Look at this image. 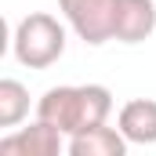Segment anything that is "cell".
Instances as JSON below:
<instances>
[{
	"label": "cell",
	"mask_w": 156,
	"mask_h": 156,
	"mask_svg": "<svg viewBox=\"0 0 156 156\" xmlns=\"http://www.w3.org/2000/svg\"><path fill=\"white\" fill-rule=\"evenodd\" d=\"M156 29V4L153 0H116V26L113 40L120 44H142Z\"/></svg>",
	"instance_id": "5"
},
{
	"label": "cell",
	"mask_w": 156,
	"mask_h": 156,
	"mask_svg": "<svg viewBox=\"0 0 156 156\" xmlns=\"http://www.w3.org/2000/svg\"><path fill=\"white\" fill-rule=\"evenodd\" d=\"M116 127L131 145H156V102L153 98H134L120 109Z\"/></svg>",
	"instance_id": "6"
},
{
	"label": "cell",
	"mask_w": 156,
	"mask_h": 156,
	"mask_svg": "<svg viewBox=\"0 0 156 156\" xmlns=\"http://www.w3.org/2000/svg\"><path fill=\"white\" fill-rule=\"evenodd\" d=\"M66 138L69 134H62L55 123L37 116V123L0 138V156H58L62 149H69Z\"/></svg>",
	"instance_id": "4"
},
{
	"label": "cell",
	"mask_w": 156,
	"mask_h": 156,
	"mask_svg": "<svg viewBox=\"0 0 156 156\" xmlns=\"http://www.w3.org/2000/svg\"><path fill=\"white\" fill-rule=\"evenodd\" d=\"M11 51L26 69H47L66 55V26L55 15L33 11L15 26L11 37Z\"/></svg>",
	"instance_id": "2"
},
{
	"label": "cell",
	"mask_w": 156,
	"mask_h": 156,
	"mask_svg": "<svg viewBox=\"0 0 156 156\" xmlns=\"http://www.w3.org/2000/svg\"><path fill=\"white\" fill-rule=\"evenodd\" d=\"M29 113V91L18 80H0V127H18Z\"/></svg>",
	"instance_id": "8"
},
{
	"label": "cell",
	"mask_w": 156,
	"mask_h": 156,
	"mask_svg": "<svg viewBox=\"0 0 156 156\" xmlns=\"http://www.w3.org/2000/svg\"><path fill=\"white\" fill-rule=\"evenodd\" d=\"M69 29L76 33L83 44L98 47L105 40H113V26H116V0H58Z\"/></svg>",
	"instance_id": "3"
},
{
	"label": "cell",
	"mask_w": 156,
	"mask_h": 156,
	"mask_svg": "<svg viewBox=\"0 0 156 156\" xmlns=\"http://www.w3.org/2000/svg\"><path fill=\"white\" fill-rule=\"evenodd\" d=\"M113 113V91L102 83H62V87H47L44 98L37 102V116L55 123L62 134H80L87 127L105 123Z\"/></svg>",
	"instance_id": "1"
},
{
	"label": "cell",
	"mask_w": 156,
	"mask_h": 156,
	"mask_svg": "<svg viewBox=\"0 0 156 156\" xmlns=\"http://www.w3.org/2000/svg\"><path fill=\"white\" fill-rule=\"evenodd\" d=\"M127 138L120 127L109 123H98V127H87L69 138V156H123L127 153Z\"/></svg>",
	"instance_id": "7"
}]
</instances>
